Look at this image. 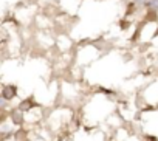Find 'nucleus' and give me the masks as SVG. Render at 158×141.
Instances as JSON below:
<instances>
[{
  "mask_svg": "<svg viewBox=\"0 0 158 141\" xmlns=\"http://www.w3.org/2000/svg\"><path fill=\"white\" fill-rule=\"evenodd\" d=\"M23 113H25V112H23L22 109H19V107H16V109H13V110L10 112V118H11V121H13L14 126H22V124H23V121H25Z\"/></svg>",
  "mask_w": 158,
  "mask_h": 141,
  "instance_id": "f03ea898",
  "label": "nucleus"
},
{
  "mask_svg": "<svg viewBox=\"0 0 158 141\" xmlns=\"http://www.w3.org/2000/svg\"><path fill=\"white\" fill-rule=\"evenodd\" d=\"M127 28H129V22L121 20V30H127Z\"/></svg>",
  "mask_w": 158,
  "mask_h": 141,
  "instance_id": "20e7f679",
  "label": "nucleus"
},
{
  "mask_svg": "<svg viewBox=\"0 0 158 141\" xmlns=\"http://www.w3.org/2000/svg\"><path fill=\"white\" fill-rule=\"evenodd\" d=\"M36 106V102H33V98H28V99H23L20 104H19V109H22L23 112H28L30 109H33Z\"/></svg>",
  "mask_w": 158,
  "mask_h": 141,
  "instance_id": "7ed1b4c3",
  "label": "nucleus"
},
{
  "mask_svg": "<svg viewBox=\"0 0 158 141\" xmlns=\"http://www.w3.org/2000/svg\"><path fill=\"white\" fill-rule=\"evenodd\" d=\"M17 96V85L14 84H8L2 89V98L3 101H13Z\"/></svg>",
  "mask_w": 158,
  "mask_h": 141,
  "instance_id": "f257e3e1",
  "label": "nucleus"
},
{
  "mask_svg": "<svg viewBox=\"0 0 158 141\" xmlns=\"http://www.w3.org/2000/svg\"><path fill=\"white\" fill-rule=\"evenodd\" d=\"M25 141H28V139H25Z\"/></svg>",
  "mask_w": 158,
  "mask_h": 141,
  "instance_id": "39448f33",
  "label": "nucleus"
}]
</instances>
